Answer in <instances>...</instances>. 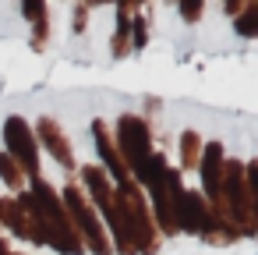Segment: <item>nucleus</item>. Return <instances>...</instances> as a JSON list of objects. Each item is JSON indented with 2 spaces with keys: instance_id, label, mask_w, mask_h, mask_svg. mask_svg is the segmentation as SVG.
I'll return each mask as SVG.
<instances>
[{
  "instance_id": "obj_1",
  "label": "nucleus",
  "mask_w": 258,
  "mask_h": 255,
  "mask_svg": "<svg viewBox=\"0 0 258 255\" xmlns=\"http://www.w3.org/2000/svg\"><path fill=\"white\" fill-rule=\"evenodd\" d=\"M4 135H8V145H11V152H18V160L36 174V149H32V138H29V128H25V121H18V117H11L8 121V128H4Z\"/></svg>"
},
{
  "instance_id": "obj_2",
  "label": "nucleus",
  "mask_w": 258,
  "mask_h": 255,
  "mask_svg": "<svg viewBox=\"0 0 258 255\" xmlns=\"http://www.w3.org/2000/svg\"><path fill=\"white\" fill-rule=\"evenodd\" d=\"M216 160H219V145H209V163L202 167V177L209 188H216Z\"/></svg>"
},
{
  "instance_id": "obj_3",
  "label": "nucleus",
  "mask_w": 258,
  "mask_h": 255,
  "mask_svg": "<svg viewBox=\"0 0 258 255\" xmlns=\"http://www.w3.org/2000/svg\"><path fill=\"white\" fill-rule=\"evenodd\" d=\"M240 36H258V11H254L251 18L240 22Z\"/></svg>"
}]
</instances>
